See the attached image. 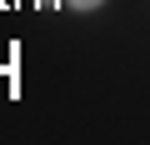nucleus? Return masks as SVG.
Segmentation results:
<instances>
[{
  "instance_id": "obj_1",
  "label": "nucleus",
  "mask_w": 150,
  "mask_h": 145,
  "mask_svg": "<svg viewBox=\"0 0 150 145\" xmlns=\"http://www.w3.org/2000/svg\"><path fill=\"white\" fill-rule=\"evenodd\" d=\"M95 5H105V0H70V10H95Z\"/></svg>"
}]
</instances>
